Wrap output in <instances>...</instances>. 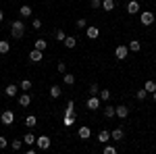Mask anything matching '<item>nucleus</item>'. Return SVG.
Wrapping results in <instances>:
<instances>
[{
  "label": "nucleus",
  "instance_id": "nucleus-1",
  "mask_svg": "<svg viewBox=\"0 0 156 154\" xmlns=\"http://www.w3.org/2000/svg\"><path fill=\"white\" fill-rule=\"evenodd\" d=\"M11 36L15 40H21L25 36V23L23 21H12L11 23Z\"/></svg>",
  "mask_w": 156,
  "mask_h": 154
},
{
  "label": "nucleus",
  "instance_id": "nucleus-2",
  "mask_svg": "<svg viewBox=\"0 0 156 154\" xmlns=\"http://www.w3.org/2000/svg\"><path fill=\"white\" fill-rule=\"evenodd\" d=\"M140 23H142V25H146V27H148V25H152V23H154V13L144 11L142 15H140Z\"/></svg>",
  "mask_w": 156,
  "mask_h": 154
},
{
  "label": "nucleus",
  "instance_id": "nucleus-3",
  "mask_svg": "<svg viewBox=\"0 0 156 154\" xmlns=\"http://www.w3.org/2000/svg\"><path fill=\"white\" fill-rule=\"evenodd\" d=\"M36 144H37V150H48L50 148V138L48 135H40L36 140Z\"/></svg>",
  "mask_w": 156,
  "mask_h": 154
},
{
  "label": "nucleus",
  "instance_id": "nucleus-4",
  "mask_svg": "<svg viewBox=\"0 0 156 154\" xmlns=\"http://www.w3.org/2000/svg\"><path fill=\"white\" fill-rule=\"evenodd\" d=\"M0 121H2V125H12V121H15V113H12V110H4V113L0 115Z\"/></svg>",
  "mask_w": 156,
  "mask_h": 154
},
{
  "label": "nucleus",
  "instance_id": "nucleus-5",
  "mask_svg": "<svg viewBox=\"0 0 156 154\" xmlns=\"http://www.w3.org/2000/svg\"><path fill=\"white\" fill-rule=\"evenodd\" d=\"M42 59H44V50L34 48V50L29 52V60H31V63H42Z\"/></svg>",
  "mask_w": 156,
  "mask_h": 154
},
{
  "label": "nucleus",
  "instance_id": "nucleus-6",
  "mask_svg": "<svg viewBox=\"0 0 156 154\" xmlns=\"http://www.w3.org/2000/svg\"><path fill=\"white\" fill-rule=\"evenodd\" d=\"M127 54H129V46H117L115 56H117L119 60H125V59H127Z\"/></svg>",
  "mask_w": 156,
  "mask_h": 154
},
{
  "label": "nucleus",
  "instance_id": "nucleus-7",
  "mask_svg": "<svg viewBox=\"0 0 156 154\" xmlns=\"http://www.w3.org/2000/svg\"><path fill=\"white\" fill-rule=\"evenodd\" d=\"M87 108H90V110H98V108H100V98L90 96V100H87Z\"/></svg>",
  "mask_w": 156,
  "mask_h": 154
},
{
  "label": "nucleus",
  "instance_id": "nucleus-8",
  "mask_svg": "<svg viewBox=\"0 0 156 154\" xmlns=\"http://www.w3.org/2000/svg\"><path fill=\"white\" fill-rule=\"evenodd\" d=\"M127 13H129V15L140 13V2H137V0H129V4H127Z\"/></svg>",
  "mask_w": 156,
  "mask_h": 154
},
{
  "label": "nucleus",
  "instance_id": "nucleus-9",
  "mask_svg": "<svg viewBox=\"0 0 156 154\" xmlns=\"http://www.w3.org/2000/svg\"><path fill=\"white\" fill-rule=\"evenodd\" d=\"M29 104H31V96L23 92V94L19 96V106H23V108H25V106H29Z\"/></svg>",
  "mask_w": 156,
  "mask_h": 154
},
{
  "label": "nucleus",
  "instance_id": "nucleus-10",
  "mask_svg": "<svg viewBox=\"0 0 156 154\" xmlns=\"http://www.w3.org/2000/svg\"><path fill=\"white\" fill-rule=\"evenodd\" d=\"M77 135H79L81 140H90V135H92V129L83 125V127H79V131H77Z\"/></svg>",
  "mask_w": 156,
  "mask_h": 154
},
{
  "label": "nucleus",
  "instance_id": "nucleus-11",
  "mask_svg": "<svg viewBox=\"0 0 156 154\" xmlns=\"http://www.w3.org/2000/svg\"><path fill=\"white\" fill-rule=\"evenodd\" d=\"M115 113H117V117H119V119H125L127 115H129V108L121 104V106H115Z\"/></svg>",
  "mask_w": 156,
  "mask_h": 154
},
{
  "label": "nucleus",
  "instance_id": "nucleus-12",
  "mask_svg": "<svg viewBox=\"0 0 156 154\" xmlns=\"http://www.w3.org/2000/svg\"><path fill=\"white\" fill-rule=\"evenodd\" d=\"M112 140V135H110V131H100L98 133V142H102V144H108Z\"/></svg>",
  "mask_w": 156,
  "mask_h": 154
},
{
  "label": "nucleus",
  "instance_id": "nucleus-13",
  "mask_svg": "<svg viewBox=\"0 0 156 154\" xmlns=\"http://www.w3.org/2000/svg\"><path fill=\"white\" fill-rule=\"evenodd\" d=\"M85 34H87V38H90V40H96V38L100 36L98 27H85Z\"/></svg>",
  "mask_w": 156,
  "mask_h": 154
},
{
  "label": "nucleus",
  "instance_id": "nucleus-14",
  "mask_svg": "<svg viewBox=\"0 0 156 154\" xmlns=\"http://www.w3.org/2000/svg\"><path fill=\"white\" fill-rule=\"evenodd\" d=\"M65 115H67V117H75V102H73V100H69V102H67Z\"/></svg>",
  "mask_w": 156,
  "mask_h": 154
},
{
  "label": "nucleus",
  "instance_id": "nucleus-15",
  "mask_svg": "<svg viewBox=\"0 0 156 154\" xmlns=\"http://www.w3.org/2000/svg\"><path fill=\"white\" fill-rule=\"evenodd\" d=\"M144 88H146V92H148V94H154V92H156V81L148 79V81L144 83Z\"/></svg>",
  "mask_w": 156,
  "mask_h": 154
},
{
  "label": "nucleus",
  "instance_id": "nucleus-16",
  "mask_svg": "<svg viewBox=\"0 0 156 154\" xmlns=\"http://www.w3.org/2000/svg\"><path fill=\"white\" fill-rule=\"evenodd\" d=\"M62 44H65L67 48H75V46H77V38H73V36H67V38H65V42H62Z\"/></svg>",
  "mask_w": 156,
  "mask_h": 154
},
{
  "label": "nucleus",
  "instance_id": "nucleus-17",
  "mask_svg": "<svg viewBox=\"0 0 156 154\" xmlns=\"http://www.w3.org/2000/svg\"><path fill=\"white\" fill-rule=\"evenodd\" d=\"M102 9H104L106 13L115 11V0H102Z\"/></svg>",
  "mask_w": 156,
  "mask_h": 154
},
{
  "label": "nucleus",
  "instance_id": "nucleus-18",
  "mask_svg": "<svg viewBox=\"0 0 156 154\" xmlns=\"http://www.w3.org/2000/svg\"><path fill=\"white\" fill-rule=\"evenodd\" d=\"M36 140H37V138L34 135V133H25V135H23V142L27 144V146H34V144H36Z\"/></svg>",
  "mask_w": 156,
  "mask_h": 154
},
{
  "label": "nucleus",
  "instance_id": "nucleus-19",
  "mask_svg": "<svg viewBox=\"0 0 156 154\" xmlns=\"http://www.w3.org/2000/svg\"><path fill=\"white\" fill-rule=\"evenodd\" d=\"M127 46H129V50H131V52H140L142 44H140V40H131V42H129Z\"/></svg>",
  "mask_w": 156,
  "mask_h": 154
},
{
  "label": "nucleus",
  "instance_id": "nucleus-20",
  "mask_svg": "<svg viewBox=\"0 0 156 154\" xmlns=\"http://www.w3.org/2000/svg\"><path fill=\"white\" fill-rule=\"evenodd\" d=\"M17 90H19V85H15V83H9L6 85V96H17Z\"/></svg>",
  "mask_w": 156,
  "mask_h": 154
},
{
  "label": "nucleus",
  "instance_id": "nucleus-21",
  "mask_svg": "<svg viewBox=\"0 0 156 154\" xmlns=\"http://www.w3.org/2000/svg\"><path fill=\"white\" fill-rule=\"evenodd\" d=\"M9 50H11V44L6 40H0V54H6Z\"/></svg>",
  "mask_w": 156,
  "mask_h": 154
},
{
  "label": "nucleus",
  "instance_id": "nucleus-22",
  "mask_svg": "<svg viewBox=\"0 0 156 154\" xmlns=\"http://www.w3.org/2000/svg\"><path fill=\"white\" fill-rule=\"evenodd\" d=\"M19 13H21V17H23V19H27V17H31V6H21V9H19Z\"/></svg>",
  "mask_w": 156,
  "mask_h": 154
},
{
  "label": "nucleus",
  "instance_id": "nucleus-23",
  "mask_svg": "<svg viewBox=\"0 0 156 154\" xmlns=\"http://www.w3.org/2000/svg\"><path fill=\"white\" fill-rule=\"evenodd\" d=\"M104 117H106V119L117 117V113H115V106H104Z\"/></svg>",
  "mask_w": 156,
  "mask_h": 154
},
{
  "label": "nucleus",
  "instance_id": "nucleus-24",
  "mask_svg": "<svg viewBox=\"0 0 156 154\" xmlns=\"http://www.w3.org/2000/svg\"><path fill=\"white\" fill-rule=\"evenodd\" d=\"M25 125H27L29 129H31V127H36V125H37V119L34 117V115H29V117L25 119Z\"/></svg>",
  "mask_w": 156,
  "mask_h": 154
},
{
  "label": "nucleus",
  "instance_id": "nucleus-25",
  "mask_svg": "<svg viewBox=\"0 0 156 154\" xmlns=\"http://www.w3.org/2000/svg\"><path fill=\"white\" fill-rule=\"evenodd\" d=\"M60 94H62V90H60L58 85H52V88H50V96H52V98H60Z\"/></svg>",
  "mask_w": 156,
  "mask_h": 154
},
{
  "label": "nucleus",
  "instance_id": "nucleus-26",
  "mask_svg": "<svg viewBox=\"0 0 156 154\" xmlns=\"http://www.w3.org/2000/svg\"><path fill=\"white\" fill-rule=\"evenodd\" d=\"M34 48H37V50H46V48H48V42H46V40H36Z\"/></svg>",
  "mask_w": 156,
  "mask_h": 154
},
{
  "label": "nucleus",
  "instance_id": "nucleus-27",
  "mask_svg": "<svg viewBox=\"0 0 156 154\" xmlns=\"http://www.w3.org/2000/svg\"><path fill=\"white\" fill-rule=\"evenodd\" d=\"M110 135H112V140H123V129L117 127L115 131H110Z\"/></svg>",
  "mask_w": 156,
  "mask_h": 154
},
{
  "label": "nucleus",
  "instance_id": "nucleus-28",
  "mask_svg": "<svg viewBox=\"0 0 156 154\" xmlns=\"http://www.w3.org/2000/svg\"><path fill=\"white\" fill-rule=\"evenodd\" d=\"M21 140H23V138H21ZM21 140H12V144H11L12 150H21V148H23V144H25V142H21Z\"/></svg>",
  "mask_w": 156,
  "mask_h": 154
},
{
  "label": "nucleus",
  "instance_id": "nucleus-29",
  "mask_svg": "<svg viewBox=\"0 0 156 154\" xmlns=\"http://www.w3.org/2000/svg\"><path fill=\"white\" fill-rule=\"evenodd\" d=\"M65 83H67V85H73V83H75V75H73V73H65Z\"/></svg>",
  "mask_w": 156,
  "mask_h": 154
},
{
  "label": "nucleus",
  "instance_id": "nucleus-30",
  "mask_svg": "<svg viewBox=\"0 0 156 154\" xmlns=\"http://www.w3.org/2000/svg\"><path fill=\"white\" fill-rule=\"evenodd\" d=\"M19 90H23V92L25 90H31V81L29 79H23V81L19 83Z\"/></svg>",
  "mask_w": 156,
  "mask_h": 154
},
{
  "label": "nucleus",
  "instance_id": "nucleus-31",
  "mask_svg": "<svg viewBox=\"0 0 156 154\" xmlns=\"http://www.w3.org/2000/svg\"><path fill=\"white\" fill-rule=\"evenodd\" d=\"M73 123H75V117H67V115H65V119H62V125H65V127H71Z\"/></svg>",
  "mask_w": 156,
  "mask_h": 154
},
{
  "label": "nucleus",
  "instance_id": "nucleus-32",
  "mask_svg": "<svg viewBox=\"0 0 156 154\" xmlns=\"http://www.w3.org/2000/svg\"><path fill=\"white\" fill-rule=\"evenodd\" d=\"M54 36H56V42H65V38H67V34H65L62 29H56V34H54Z\"/></svg>",
  "mask_w": 156,
  "mask_h": 154
},
{
  "label": "nucleus",
  "instance_id": "nucleus-33",
  "mask_svg": "<svg viewBox=\"0 0 156 154\" xmlns=\"http://www.w3.org/2000/svg\"><path fill=\"white\" fill-rule=\"evenodd\" d=\"M96 94H100V88H98V83H92L90 85V96H96Z\"/></svg>",
  "mask_w": 156,
  "mask_h": 154
},
{
  "label": "nucleus",
  "instance_id": "nucleus-34",
  "mask_svg": "<svg viewBox=\"0 0 156 154\" xmlns=\"http://www.w3.org/2000/svg\"><path fill=\"white\" fill-rule=\"evenodd\" d=\"M108 98H110V90H100V100H104V102H106Z\"/></svg>",
  "mask_w": 156,
  "mask_h": 154
},
{
  "label": "nucleus",
  "instance_id": "nucleus-35",
  "mask_svg": "<svg viewBox=\"0 0 156 154\" xmlns=\"http://www.w3.org/2000/svg\"><path fill=\"white\" fill-rule=\"evenodd\" d=\"M104 154H117V148H115V146H108V144H104Z\"/></svg>",
  "mask_w": 156,
  "mask_h": 154
},
{
  "label": "nucleus",
  "instance_id": "nucleus-36",
  "mask_svg": "<svg viewBox=\"0 0 156 154\" xmlns=\"http://www.w3.org/2000/svg\"><path fill=\"white\" fill-rule=\"evenodd\" d=\"M75 25H77L79 29H85V27H87V21H85L83 17H81V19H77V23H75Z\"/></svg>",
  "mask_w": 156,
  "mask_h": 154
},
{
  "label": "nucleus",
  "instance_id": "nucleus-37",
  "mask_svg": "<svg viewBox=\"0 0 156 154\" xmlns=\"http://www.w3.org/2000/svg\"><path fill=\"white\" fill-rule=\"evenodd\" d=\"M135 96H137V100H146V96H148L146 88H144V90H137V94H135Z\"/></svg>",
  "mask_w": 156,
  "mask_h": 154
},
{
  "label": "nucleus",
  "instance_id": "nucleus-38",
  "mask_svg": "<svg viewBox=\"0 0 156 154\" xmlns=\"http://www.w3.org/2000/svg\"><path fill=\"white\" fill-rule=\"evenodd\" d=\"M90 6H92V9H102V0H92Z\"/></svg>",
  "mask_w": 156,
  "mask_h": 154
},
{
  "label": "nucleus",
  "instance_id": "nucleus-39",
  "mask_svg": "<svg viewBox=\"0 0 156 154\" xmlns=\"http://www.w3.org/2000/svg\"><path fill=\"white\" fill-rule=\"evenodd\" d=\"M31 27H34V29H40V27H42V21H40V19H34V21H31Z\"/></svg>",
  "mask_w": 156,
  "mask_h": 154
},
{
  "label": "nucleus",
  "instance_id": "nucleus-40",
  "mask_svg": "<svg viewBox=\"0 0 156 154\" xmlns=\"http://www.w3.org/2000/svg\"><path fill=\"white\" fill-rule=\"evenodd\" d=\"M56 69H58V73H65V71H67V65H65V63H58Z\"/></svg>",
  "mask_w": 156,
  "mask_h": 154
},
{
  "label": "nucleus",
  "instance_id": "nucleus-41",
  "mask_svg": "<svg viewBox=\"0 0 156 154\" xmlns=\"http://www.w3.org/2000/svg\"><path fill=\"white\" fill-rule=\"evenodd\" d=\"M0 148H6V138L4 135H0Z\"/></svg>",
  "mask_w": 156,
  "mask_h": 154
},
{
  "label": "nucleus",
  "instance_id": "nucleus-42",
  "mask_svg": "<svg viewBox=\"0 0 156 154\" xmlns=\"http://www.w3.org/2000/svg\"><path fill=\"white\" fill-rule=\"evenodd\" d=\"M2 19H4V13H2V11H0V21H2Z\"/></svg>",
  "mask_w": 156,
  "mask_h": 154
},
{
  "label": "nucleus",
  "instance_id": "nucleus-43",
  "mask_svg": "<svg viewBox=\"0 0 156 154\" xmlns=\"http://www.w3.org/2000/svg\"><path fill=\"white\" fill-rule=\"evenodd\" d=\"M152 98H154V102H156V92H154V94H152Z\"/></svg>",
  "mask_w": 156,
  "mask_h": 154
}]
</instances>
